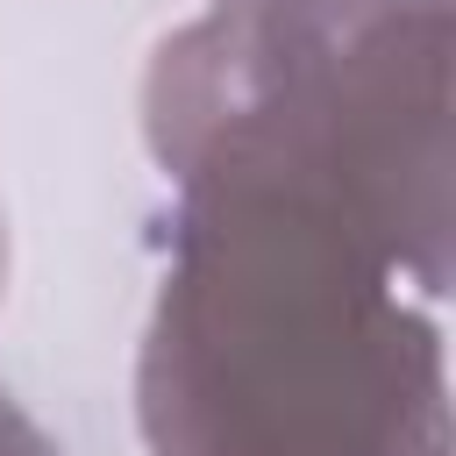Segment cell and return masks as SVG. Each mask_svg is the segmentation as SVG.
<instances>
[{
    "mask_svg": "<svg viewBox=\"0 0 456 456\" xmlns=\"http://www.w3.org/2000/svg\"><path fill=\"white\" fill-rule=\"evenodd\" d=\"M0 456H57V442H50L7 392H0Z\"/></svg>",
    "mask_w": 456,
    "mask_h": 456,
    "instance_id": "obj_3",
    "label": "cell"
},
{
    "mask_svg": "<svg viewBox=\"0 0 456 456\" xmlns=\"http://www.w3.org/2000/svg\"><path fill=\"white\" fill-rule=\"evenodd\" d=\"M335 214L207 185L142 342L157 456H449L442 335Z\"/></svg>",
    "mask_w": 456,
    "mask_h": 456,
    "instance_id": "obj_1",
    "label": "cell"
},
{
    "mask_svg": "<svg viewBox=\"0 0 456 456\" xmlns=\"http://www.w3.org/2000/svg\"><path fill=\"white\" fill-rule=\"evenodd\" d=\"M0 285H7V228H0Z\"/></svg>",
    "mask_w": 456,
    "mask_h": 456,
    "instance_id": "obj_4",
    "label": "cell"
},
{
    "mask_svg": "<svg viewBox=\"0 0 456 456\" xmlns=\"http://www.w3.org/2000/svg\"><path fill=\"white\" fill-rule=\"evenodd\" d=\"M150 142L185 192H285L399 278H449V0H235L157 50Z\"/></svg>",
    "mask_w": 456,
    "mask_h": 456,
    "instance_id": "obj_2",
    "label": "cell"
},
{
    "mask_svg": "<svg viewBox=\"0 0 456 456\" xmlns=\"http://www.w3.org/2000/svg\"><path fill=\"white\" fill-rule=\"evenodd\" d=\"M228 7H235V0H228Z\"/></svg>",
    "mask_w": 456,
    "mask_h": 456,
    "instance_id": "obj_5",
    "label": "cell"
}]
</instances>
